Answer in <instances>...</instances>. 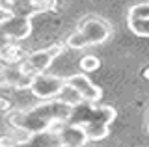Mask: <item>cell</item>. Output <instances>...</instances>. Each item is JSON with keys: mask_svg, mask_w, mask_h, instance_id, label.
Returning a JSON list of instances; mask_svg holds the SVG:
<instances>
[{"mask_svg": "<svg viewBox=\"0 0 149 147\" xmlns=\"http://www.w3.org/2000/svg\"><path fill=\"white\" fill-rule=\"evenodd\" d=\"M0 11L6 15H22L30 19L39 15L34 0H0Z\"/></svg>", "mask_w": 149, "mask_h": 147, "instance_id": "obj_12", "label": "cell"}, {"mask_svg": "<svg viewBox=\"0 0 149 147\" xmlns=\"http://www.w3.org/2000/svg\"><path fill=\"white\" fill-rule=\"evenodd\" d=\"M110 35H112L110 22L106 19H102V17L90 15L65 39V45L73 50H80V49H86V47H95V45L104 43Z\"/></svg>", "mask_w": 149, "mask_h": 147, "instance_id": "obj_2", "label": "cell"}, {"mask_svg": "<svg viewBox=\"0 0 149 147\" xmlns=\"http://www.w3.org/2000/svg\"><path fill=\"white\" fill-rule=\"evenodd\" d=\"M62 54H63V45L54 43V45H49L47 49H39V50L26 54V58L19 63V67L26 75L36 76V75H41V73H47V69L52 65V62Z\"/></svg>", "mask_w": 149, "mask_h": 147, "instance_id": "obj_4", "label": "cell"}, {"mask_svg": "<svg viewBox=\"0 0 149 147\" xmlns=\"http://www.w3.org/2000/svg\"><path fill=\"white\" fill-rule=\"evenodd\" d=\"M65 82H67L69 86H73V88L80 93L82 101L88 103V104H95L102 99V89L97 84H93L90 80V76L84 75V73H77V75L67 76Z\"/></svg>", "mask_w": 149, "mask_h": 147, "instance_id": "obj_7", "label": "cell"}, {"mask_svg": "<svg viewBox=\"0 0 149 147\" xmlns=\"http://www.w3.org/2000/svg\"><path fill=\"white\" fill-rule=\"evenodd\" d=\"M127 24L129 30L138 37H147L149 35V4L146 0L130 6L127 13Z\"/></svg>", "mask_w": 149, "mask_h": 147, "instance_id": "obj_8", "label": "cell"}, {"mask_svg": "<svg viewBox=\"0 0 149 147\" xmlns=\"http://www.w3.org/2000/svg\"><path fill=\"white\" fill-rule=\"evenodd\" d=\"M11 147H62V140L58 136V130L50 128L43 132H34L21 141H13Z\"/></svg>", "mask_w": 149, "mask_h": 147, "instance_id": "obj_10", "label": "cell"}, {"mask_svg": "<svg viewBox=\"0 0 149 147\" xmlns=\"http://www.w3.org/2000/svg\"><path fill=\"white\" fill-rule=\"evenodd\" d=\"M0 86H4V84H2V75H0Z\"/></svg>", "mask_w": 149, "mask_h": 147, "instance_id": "obj_17", "label": "cell"}, {"mask_svg": "<svg viewBox=\"0 0 149 147\" xmlns=\"http://www.w3.org/2000/svg\"><path fill=\"white\" fill-rule=\"evenodd\" d=\"M65 84L63 76L58 75H49V73H41L32 78V84L28 89H32V95H36L41 101H50L56 99V95L60 93L62 86Z\"/></svg>", "mask_w": 149, "mask_h": 147, "instance_id": "obj_6", "label": "cell"}, {"mask_svg": "<svg viewBox=\"0 0 149 147\" xmlns=\"http://www.w3.org/2000/svg\"><path fill=\"white\" fill-rule=\"evenodd\" d=\"M58 130V136L62 140V147H84L88 144V136L84 128L78 123H62V125L54 127Z\"/></svg>", "mask_w": 149, "mask_h": 147, "instance_id": "obj_9", "label": "cell"}, {"mask_svg": "<svg viewBox=\"0 0 149 147\" xmlns=\"http://www.w3.org/2000/svg\"><path fill=\"white\" fill-rule=\"evenodd\" d=\"M56 101H58V103H62V104H67V106H71V108H78L84 103L82 97H80V93H78L73 86H69L67 82L62 86L60 93L56 95Z\"/></svg>", "mask_w": 149, "mask_h": 147, "instance_id": "obj_13", "label": "cell"}, {"mask_svg": "<svg viewBox=\"0 0 149 147\" xmlns=\"http://www.w3.org/2000/svg\"><path fill=\"white\" fill-rule=\"evenodd\" d=\"M0 75H2V84L4 86H11L17 89H28L32 84L34 76L26 75L19 65H6L0 69Z\"/></svg>", "mask_w": 149, "mask_h": 147, "instance_id": "obj_11", "label": "cell"}, {"mask_svg": "<svg viewBox=\"0 0 149 147\" xmlns=\"http://www.w3.org/2000/svg\"><path fill=\"white\" fill-rule=\"evenodd\" d=\"M13 145V140L9 138H0V147H11Z\"/></svg>", "mask_w": 149, "mask_h": 147, "instance_id": "obj_16", "label": "cell"}, {"mask_svg": "<svg viewBox=\"0 0 149 147\" xmlns=\"http://www.w3.org/2000/svg\"><path fill=\"white\" fill-rule=\"evenodd\" d=\"M78 65H80V71L84 75H88V73H93V71H97V69L101 67V60L97 56H93V54H88V56H84L80 60Z\"/></svg>", "mask_w": 149, "mask_h": 147, "instance_id": "obj_14", "label": "cell"}, {"mask_svg": "<svg viewBox=\"0 0 149 147\" xmlns=\"http://www.w3.org/2000/svg\"><path fill=\"white\" fill-rule=\"evenodd\" d=\"M116 119V108L112 106H95L90 117L82 119V121H73L78 123L88 136V141H99L102 138L108 136L110 125Z\"/></svg>", "mask_w": 149, "mask_h": 147, "instance_id": "obj_3", "label": "cell"}, {"mask_svg": "<svg viewBox=\"0 0 149 147\" xmlns=\"http://www.w3.org/2000/svg\"><path fill=\"white\" fill-rule=\"evenodd\" d=\"M32 34V19L22 15H8L0 21V47L19 43Z\"/></svg>", "mask_w": 149, "mask_h": 147, "instance_id": "obj_5", "label": "cell"}, {"mask_svg": "<svg viewBox=\"0 0 149 147\" xmlns=\"http://www.w3.org/2000/svg\"><path fill=\"white\" fill-rule=\"evenodd\" d=\"M9 110H11V103L8 99L0 97V112H9Z\"/></svg>", "mask_w": 149, "mask_h": 147, "instance_id": "obj_15", "label": "cell"}, {"mask_svg": "<svg viewBox=\"0 0 149 147\" xmlns=\"http://www.w3.org/2000/svg\"><path fill=\"white\" fill-rule=\"evenodd\" d=\"M73 112L74 108L58 103L56 99H50L26 110H11L8 121L17 130L34 134V132L50 130L62 123H69L73 119Z\"/></svg>", "mask_w": 149, "mask_h": 147, "instance_id": "obj_1", "label": "cell"}]
</instances>
